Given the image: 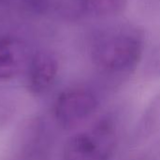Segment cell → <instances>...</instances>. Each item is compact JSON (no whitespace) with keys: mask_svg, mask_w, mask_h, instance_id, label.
<instances>
[{"mask_svg":"<svg viewBox=\"0 0 160 160\" xmlns=\"http://www.w3.org/2000/svg\"><path fill=\"white\" fill-rule=\"evenodd\" d=\"M120 142V127L113 114H107L66 142L62 160H112Z\"/></svg>","mask_w":160,"mask_h":160,"instance_id":"7a4b0ae2","label":"cell"},{"mask_svg":"<svg viewBox=\"0 0 160 160\" xmlns=\"http://www.w3.org/2000/svg\"><path fill=\"white\" fill-rule=\"evenodd\" d=\"M160 138V91L148 101L133 129L132 142L143 143Z\"/></svg>","mask_w":160,"mask_h":160,"instance_id":"5b68a950","label":"cell"},{"mask_svg":"<svg viewBox=\"0 0 160 160\" xmlns=\"http://www.w3.org/2000/svg\"><path fill=\"white\" fill-rule=\"evenodd\" d=\"M145 71L150 77H160V48L148 58Z\"/></svg>","mask_w":160,"mask_h":160,"instance_id":"8fae6325","label":"cell"},{"mask_svg":"<svg viewBox=\"0 0 160 160\" xmlns=\"http://www.w3.org/2000/svg\"><path fill=\"white\" fill-rule=\"evenodd\" d=\"M58 73V62L48 52H39L31 60L28 71V87L36 96L46 93L53 84Z\"/></svg>","mask_w":160,"mask_h":160,"instance_id":"277c9868","label":"cell"},{"mask_svg":"<svg viewBox=\"0 0 160 160\" xmlns=\"http://www.w3.org/2000/svg\"><path fill=\"white\" fill-rule=\"evenodd\" d=\"M99 103L98 93L93 88L83 85L69 87L61 92L54 102V119L62 128H75L98 111Z\"/></svg>","mask_w":160,"mask_h":160,"instance_id":"3957f363","label":"cell"},{"mask_svg":"<svg viewBox=\"0 0 160 160\" xmlns=\"http://www.w3.org/2000/svg\"><path fill=\"white\" fill-rule=\"evenodd\" d=\"M144 48L143 33L131 24H119L102 30L92 44L94 65L112 78L128 76L139 65Z\"/></svg>","mask_w":160,"mask_h":160,"instance_id":"6da1fadb","label":"cell"},{"mask_svg":"<svg viewBox=\"0 0 160 160\" xmlns=\"http://www.w3.org/2000/svg\"><path fill=\"white\" fill-rule=\"evenodd\" d=\"M15 112L13 101L7 97H0V128H5L12 121Z\"/></svg>","mask_w":160,"mask_h":160,"instance_id":"9c48e42d","label":"cell"},{"mask_svg":"<svg viewBox=\"0 0 160 160\" xmlns=\"http://www.w3.org/2000/svg\"><path fill=\"white\" fill-rule=\"evenodd\" d=\"M26 58L21 41L11 37L0 38V81L15 76L22 68Z\"/></svg>","mask_w":160,"mask_h":160,"instance_id":"8992f818","label":"cell"},{"mask_svg":"<svg viewBox=\"0 0 160 160\" xmlns=\"http://www.w3.org/2000/svg\"><path fill=\"white\" fill-rule=\"evenodd\" d=\"M126 0H84L87 9L96 15L104 16L122 10Z\"/></svg>","mask_w":160,"mask_h":160,"instance_id":"ba28073f","label":"cell"},{"mask_svg":"<svg viewBox=\"0 0 160 160\" xmlns=\"http://www.w3.org/2000/svg\"><path fill=\"white\" fill-rule=\"evenodd\" d=\"M128 160H160V138Z\"/></svg>","mask_w":160,"mask_h":160,"instance_id":"30bf717a","label":"cell"},{"mask_svg":"<svg viewBox=\"0 0 160 160\" xmlns=\"http://www.w3.org/2000/svg\"><path fill=\"white\" fill-rule=\"evenodd\" d=\"M21 148L27 160L39 159L47 147V132L45 126L39 120L31 121L23 129Z\"/></svg>","mask_w":160,"mask_h":160,"instance_id":"52a82bcc","label":"cell"}]
</instances>
